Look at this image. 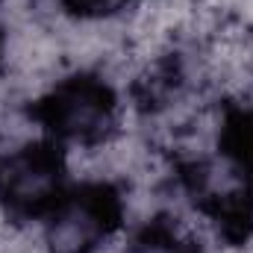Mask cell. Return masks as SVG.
Instances as JSON below:
<instances>
[{"instance_id":"cell-5","label":"cell","mask_w":253,"mask_h":253,"mask_svg":"<svg viewBox=\"0 0 253 253\" xmlns=\"http://www.w3.org/2000/svg\"><path fill=\"white\" fill-rule=\"evenodd\" d=\"M0 42H3V27H0Z\"/></svg>"},{"instance_id":"cell-4","label":"cell","mask_w":253,"mask_h":253,"mask_svg":"<svg viewBox=\"0 0 253 253\" xmlns=\"http://www.w3.org/2000/svg\"><path fill=\"white\" fill-rule=\"evenodd\" d=\"M138 0H56V9L65 18L74 21H121Z\"/></svg>"},{"instance_id":"cell-1","label":"cell","mask_w":253,"mask_h":253,"mask_svg":"<svg viewBox=\"0 0 253 253\" xmlns=\"http://www.w3.org/2000/svg\"><path fill=\"white\" fill-rule=\"evenodd\" d=\"M44 132L59 147H94L124 129V103L118 85L97 71L65 74L62 80L36 100Z\"/></svg>"},{"instance_id":"cell-3","label":"cell","mask_w":253,"mask_h":253,"mask_svg":"<svg viewBox=\"0 0 253 253\" xmlns=\"http://www.w3.org/2000/svg\"><path fill=\"white\" fill-rule=\"evenodd\" d=\"M65 156L50 138L0 156V203L15 221H39L65 191Z\"/></svg>"},{"instance_id":"cell-2","label":"cell","mask_w":253,"mask_h":253,"mask_svg":"<svg viewBox=\"0 0 253 253\" xmlns=\"http://www.w3.org/2000/svg\"><path fill=\"white\" fill-rule=\"evenodd\" d=\"M124 230L121 189L109 183H74L39 218L44 253H103Z\"/></svg>"}]
</instances>
